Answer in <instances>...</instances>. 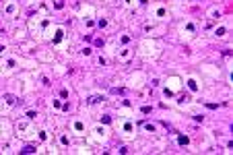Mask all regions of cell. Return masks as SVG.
<instances>
[{"label":"cell","mask_w":233,"mask_h":155,"mask_svg":"<svg viewBox=\"0 0 233 155\" xmlns=\"http://www.w3.org/2000/svg\"><path fill=\"white\" fill-rule=\"evenodd\" d=\"M4 99H6L8 103H15V101H17V97H15V95H4Z\"/></svg>","instance_id":"obj_1"},{"label":"cell","mask_w":233,"mask_h":155,"mask_svg":"<svg viewBox=\"0 0 233 155\" xmlns=\"http://www.w3.org/2000/svg\"><path fill=\"white\" fill-rule=\"evenodd\" d=\"M97 101H103V97H89V103H97Z\"/></svg>","instance_id":"obj_2"},{"label":"cell","mask_w":233,"mask_h":155,"mask_svg":"<svg viewBox=\"0 0 233 155\" xmlns=\"http://www.w3.org/2000/svg\"><path fill=\"white\" fill-rule=\"evenodd\" d=\"M33 151H35V147H25L21 153H33Z\"/></svg>","instance_id":"obj_3"},{"label":"cell","mask_w":233,"mask_h":155,"mask_svg":"<svg viewBox=\"0 0 233 155\" xmlns=\"http://www.w3.org/2000/svg\"><path fill=\"white\" fill-rule=\"evenodd\" d=\"M101 122H103V124H109V122H111V118H109V116H103Z\"/></svg>","instance_id":"obj_4"}]
</instances>
